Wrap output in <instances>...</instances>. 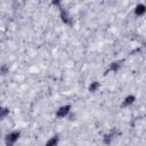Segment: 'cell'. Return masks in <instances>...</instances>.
<instances>
[{"instance_id": "1", "label": "cell", "mask_w": 146, "mask_h": 146, "mask_svg": "<svg viewBox=\"0 0 146 146\" xmlns=\"http://www.w3.org/2000/svg\"><path fill=\"white\" fill-rule=\"evenodd\" d=\"M19 137H21V131L19 130H13L6 135L5 143L7 146H14L16 144V141L19 139Z\"/></svg>"}, {"instance_id": "2", "label": "cell", "mask_w": 146, "mask_h": 146, "mask_svg": "<svg viewBox=\"0 0 146 146\" xmlns=\"http://www.w3.org/2000/svg\"><path fill=\"white\" fill-rule=\"evenodd\" d=\"M71 108H72V106H71L70 104L60 106V107L56 111V116H57L58 119H64V117H66V116L71 113Z\"/></svg>"}, {"instance_id": "3", "label": "cell", "mask_w": 146, "mask_h": 146, "mask_svg": "<svg viewBox=\"0 0 146 146\" xmlns=\"http://www.w3.org/2000/svg\"><path fill=\"white\" fill-rule=\"evenodd\" d=\"M59 9H60V10H59V15H60L62 22H63L64 24L71 25V24H72V18H71L68 11H67L66 9H64V8H59Z\"/></svg>"}, {"instance_id": "4", "label": "cell", "mask_w": 146, "mask_h": 146, "mask_svg": "<svg viewBox=\"0 0 146 146\" xmlns=\"http://www.w3.org/2000/svg\"><path fill=\"white\" fill-rule=\"evenodd\" d=\"M136 102V96L135 95H128L124 97V99L122 100V107H129L130 105H132Z\"/></svg>"}, {"instance_id": "5", "label": "cell", "mask_w": 146, "mask_h": 146, "mask_svg": "<svg viewBox=\"0 0 146 146\" xmlns=\"http://www.w3.org/2000/svg\"><path fill=\"white\" fill-rule=\"evenodd\" d=\"M146 14V6L144 3H138L135 7V15L136 16H143Z\"/></svg>"}, {"instance_id": "6", "label": "cell", "mask_w": 146, "mask_h": 146, "mask_svg": "<svg viewBox=\"0 0 146 146\" xmlns=\"http://www.w3.org/2000/svg\"><path fill=\"white\" fill-rule=\"evenodd\" d=\"M59 144V137L58 135H55V136H51L44 144V146H57Z\"/></svg>"}, {"instance_id": "7", "label": "cell", "mask_w": 146, "mask_h": 146, "mask_svg": "<svg viewBox=\"0 0 146 146\" xmlns=\"http://www.w3.org/2000/svg\"><path fill=\"white\" fill-rule=\"evenodd\" d=\"M121 62H119V60H116V62H113L112 64H110V66H108V71H111V72H117L119 70H120V67H121Z\"/></svg>"}, {"instance_id": "8", "label": "cell", "mask_w": 146, "mask_h": 146, "mask_svg": "<svg viewBox=\"0 0 146 146\" xmlns=\"http://www.w3.org/2000/svg\"><path fill=\"white\" fill-rule=\"evenodd\" d=\"M99 88H100V83H99L98 81H92V82L89 84L88 90H89V92H96Z\"/></svg>"}, {"instance_id": "9", "label": "cell", "mask_w": 146, "mask_h": 146, "mask_svg": "<svg viewBox=\"0 0 146 146\" xmlns=\"http://www.w3.org/2000/svg\"><path fill=\"white\" fill-rule=\"evenodd\" d=\"M113 138H114V133H113V132L106 133V135H104V137H103V143H104L105 145H110V144L112 143Z\"/></svg>"}, {"instance_id": "10", "label": "cell", "mask_w": 146, "mask_h": 146, "mask_svg": "<svg viewBox=\"0 0 146 146\" xmlns=\"http://www.w3.org/2000/svg\"><path fill=\"white\" fill-rule=\"evenodd\" d=\"M0 112H1V119H6L7 115L9 114V108H7V107H1Z\"/></svg>"}, {"instance_id": "11", "label": "cell", "mask_w": 146, "mask_h": 146, "mask_svg": "<svg viewBox=\"0 0 146 146\" xmlns=\"http://www.w3.org/2000/svg\"><path fill=\"white\" fill-rule=\"evenodd\" d=\"M7 71H8L7 67H6L5 65H2V66H1V73H2V75H5V74L7 73Z\"/></svg>"}]
</instances>
